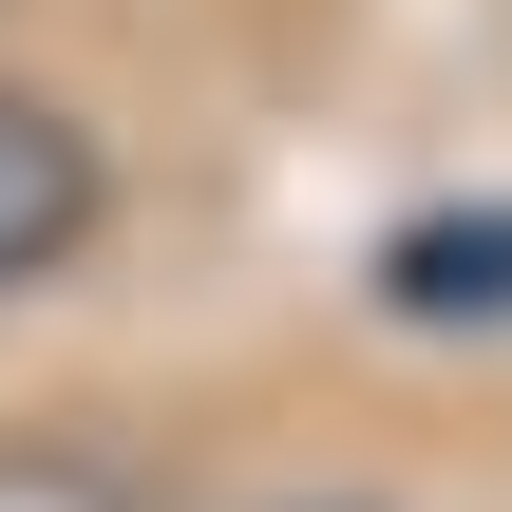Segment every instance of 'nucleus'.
Wrapping results in <instances>:
<instances>
[{"label": "nucleus", "instance_id": "nucleus-3", "mask_svg": "<svg viewBox=\"0 0 512 512\" xmlns=\"http://www.w3.org/2000/svg\"><path fill=\"white\" fill-rule=\"evenodd\" d=\"M0 512H133V475L76 437H0Z\"/></svg>", "mask_w": 512, "mask_h": 512}, {"label": "nucleus", "instance_id": "nucleus-4", "mask_svg": "<svg viewBox=\"0 0 512 512\" xmlns=\"http://www.w3.org/2000/svg\"><path fill=\"white\" fill-rule=\"evenodd\" d=\"M247 512H399V494H361V475H304V494H247Z\"/></svg>", "mask_w": 512, "mask_h": 512}, {"label": "nucleus", "instance_id": "nucleus-1", "mask_svg": "<svg viewBox=\"0 0 512 512\" xmlns=\"http://www.w3.org/2000/svg\"><path fill=\"white\" fill-rule=\"evenodd\" d=\"M95 228H114V152H95L57 95H19V76H0V304H19V285H57Z\"/></svg>", "mask_w": 512, "mask_h": 512}, {"label": "nucleus", "instance_id": "nucleus-2", "mask_svg": "<svg viewBox=\"0 0 512 512\" xmlns=\"http://www.w3.org/2000/svg\"><path fill=\"white\" fill-rule=\"evenodd\" d=\"M380 304H399V323H512V209L399 228V247H380Z\"/></svg>", "mask_w": 512, "mask_h": 512}]
</instances>
